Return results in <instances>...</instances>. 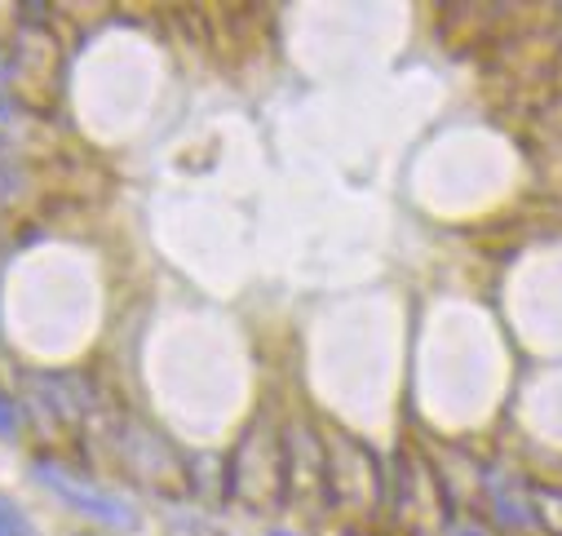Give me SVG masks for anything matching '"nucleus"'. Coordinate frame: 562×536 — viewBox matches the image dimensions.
Returning a JSON list of instances; mask_svg holds the SVG:
<instances>
[{"mask_svg": "<svg viewBox=\"0 0 562 536\" xmlns=\"http://www.w3.org/2000/svg\"><path fill=\"white\" fill-rule=\"evenodd\" d=\"M0 536H36L32 523L23 518V510L14 501H5V496H0Z\"/></svg>", "mask_w": 562, "mask_h": 536, "instance_id": "nucleus-5", "label": "nucleus"}, {"mask_svg": "<svg viewBox=\"0 0 562 536\" xmlns=\"http://www.w3.org/2000/svg\"><path fill=\"white\" fill-rule=\"evenodd\" d=\"M36 474H41L45 488H54L71 510H80V514H89V518H102V523H111V527H133V523H137L128 501H120L115 492L93 488L89 479H76L71 470H63V466H54V461H36Z\"/></svg>", "mask_w": 562, "mask_h": 536, "instance_id": "nucleus-1", "label": "nucleus"}, {"mask_svg": "<svg viewBox=\"0 0 562 536\" xmlns=\"http://www.w3.org/2000/svg\"><path fill=\"white\" fill-rule=\"evenodd\" d=\"M487 492H492V510L505 527H527L536 523V510H531V488L522 483H505V479H487Z\"/></svg>", "mask_w": 562, "mask_h": 536, "instance_id": "nucleus-3", "label": "nucleus"}, {"mask_svg": "<svg viewBox=\"0 0 562 536\" xmlns=\"http://www.w3.org/2000/svg\"><path fill=\"white\" fill-rule=\"evenodd\" d=\"M452 536H487V532H479V527H452Z\"/></svg>", "mask_w": 562, "mask_h": 536, "instance_id": "nucleus-7", "label": "nucleus"}, {"mask_svg": "<svg viewBox=\"0 0 562 536\" xmlns=\"http://www.w3.org/2000/svg\"><path fill=\"white\" fill-rule=\"evenodd\" d=\"M270 536H293V532H279V527H274V532H270Z\"/></svg>", "mask_w": 562, "mask_h": 536, "instance_id": "nucleus-8", "label": "nucleus"}, {"mask_svg": "<svg viewBox=\"0 0 562 536\" xmlns=\"http://www.w3.org/2000/svg\"><path fill=\"white\" fill-rule=\"evenodd\" d=\"M36 394H45V413H54L58 422H80L85 417V390H80V381L76 377H63V372H54V377H36Z\"/></svg>", "mask_w": 562, "mask_h": 536, "instance_id": "nucleus-2", "label": "nucleus"}, {"mask_svg": "<svg viewBox=\"0 0 562 536\" xmlns=\"http://www.w3.org/2000/svg\"><path fill=\"white\" fill-rule=\"evenodd\" d=\"M531 501H536L540 523L562 536V492H558V488H531Z\"/></svg>", "mask_w": 562, "mask_h": 536, "instance_id": "nucleus-4", "label": "nucleus"}, {"mask_svg": "<svg viewBox=\"0 0 562 536\" xmlns=\"http://www.w3.org/2000/svg\"><path fill=\"white\" fill-rule=\"evenodd\" d=\"M80 536H93V532H80Z\"/></svg>", "mask_w": 562, "mask_h": 536, "instance_id": "nucleus-9", "label": "nucleus"}, {"mask_svg": "<svg viewBox=\"0 0 562 536\" xmlns=\"http://www.w3.org/2000/svg\"><path fill=\"white\" fill-rule=\"evenodd\" d=\"M19 431V409L10 394H0V435H14Z\"/></svg>", "mask_w": 562, "mask_h": 536, "instance_id": "nucleus-6", "label": "nucleus"}]
</instances>
